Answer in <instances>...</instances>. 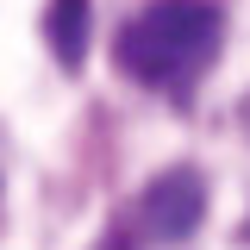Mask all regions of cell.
<instances>
[{"mask_svg": "<svg viewBox=\"0 0 250 250\" xmlns=\"http://www.w3.org/2000/svg\"><path fill=\"white\" fill-rule=\"evenodd\" d=\"M219 31H225V19L213 0H150L119 31V69L144 88L182 94L219 57Z\"/></svg>", "mask_w": 250, "mask_h": 250, "instance_id": "cell-1", "label": "cell"}, {"mask_svg": "<svg viewBox=\"0 0 250 250\" xmlns=\"http://www.w3.org/2000/svg\"><path fill=\"white\" fill-rule=\"evenodd\" d=\"M207 213V188L194 169H169V175H156L144 194H138V207H131V231L144 238V244H182L188 231L200 225Z\"/></svg>", "mask_w": 250, "mask_h": 250, "instance_id": "cell-2", "label": "cell"}, {"mask_svg": "<svg viewBox=\"0 0 250 250\" xmlns=\"http://www.w3.org/2000/svg\"><path fill=\"white\" fill-rule=\"evenodd\" d=\"M88 31H94V6L88 0H50L44 6V44L62 69H82L88 62Z\"/></svg>", "mask_w": 250, "mask_h": 250, "instance_id": "cell-3", "label": "cell"}]
</instances>
